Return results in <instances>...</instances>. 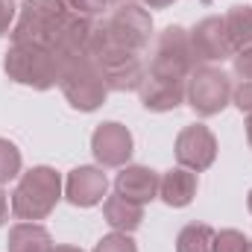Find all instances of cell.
I'll return each instance as SVG.
<instances>
[{"mask_svg": "<svg viewBox=\"0 0 252 252\" xmlns=\"http://www.w3.org/2000/svg\"><path fill=\"white\" fill-rule=\"evenodd\" d=\"M106 190H109V179H106L103 167L82 164V167H73L64 179V199L76 208H91V205L103 202Z\"/></svg>", "mask_w": 252, "mask_h": 252, "instance_id": "12", "label": "cell"}, {"mask_svg": "<svg viewBox=\"0 0 252 252\" xmlns=\"http://www.w3.org/2000/svg\"><path fill=\"white\" fill-rule=\"evenodd\" d=\"M94 252H138V247L126 232H112L94 247Z\"/></svg>", "mask_w": 252, "mask_h": 252, "instance_id": "21", "label": "cell"}, {"mask_svg": "<svg viewBox=\"0 0 252 252\" xmlns=\"http://www.w3.org/2000/svg\"><path fill=\"white\" fill-rule=\"evenodd\" d=\"M53 252H82V250L79 247H56Z\"/></svg>", "mask_w": 252, "mask_h": 252, "instance_id": "29", "label": "cell"}, {"mask_svg": "<svg viewBox=\"0 0 252 252\" xmlns=\"http://www.w3.org/2000/svg\"><path fill=\"white\" fill-rule=\"evenodd\" d=\"M232 103H235L244 115H252V82H241V85L232 91Z\"/></svg>", "mask_w": 252, "mask_h": 252, "instance_id": "24", "label": "cell"}, {"mask_svg": "<svg viewBox=\"0 0 252 252\" xmlns=\"http://www.w3.org/2000/svg\"><path fill=\"white\" fill-rule=\"evenodd\" d=\"M59 88L76 112H94L109 97L106 76L91 56H70L59 62Z\"/></svg>", "mask_w": 252, "mask_h": 252, "instance_id": "2", "label": "cell"}, {"mask_svg": "<svg viewBox=\"0 0 252 252\" xmlns=\"http://www.w3.org/2000/svg\"><path fill=\"white\" fill-rule=\"evenodd\" d=\"M141 6H150V9H167V6H173L176 0H138Z\"/></svg>", "mask_w": 252, "mask_h": 252, "instance_id": "26", "label": "cell"}, {"mask_svg": "<svg viewBox=\"0 0 252 252\" xmlns=\"http://www.w3.org/2000/svg\"><path fill=\"white\" fill-rule=\"evenodd\" d=\"M103 217H106V223H109L115 232L132 235V232L144 223V205L126 199L121 193H112V196L103 199Z\"/></svg>", "mask_w": 252, "mask_h": 252, "instance_id": "16", "label": "cell"}, {"mask_svg": "<svg viewBox=\"0 0 252 252\" xmlns=\"http://www.w3.org/2000/svg\"><path fill=\"white\" fill-rule=\"evenodd\" d=\"M3 70L12 82L35 91H47L59 85V62L53 50L44 44H9Z\"/></svg>", "mask_w": 252, "mask_h": 252, "instance_id": "3", "label": "cell"}, {"mask_svg": "<svg viewBox=\"0 0 252 252\" xmlns=\"http://www.w3.org/2000/svg\"><path fill=\"white\" fill-rule=\"evenodd\" d=\"M59 199H62V176L53 167L38 164L27 170L18 188L12 190V214L24 223H35L44 220Z\"/></svg>", "mask_w": 252, "mask_h": 252, "instance_id": "1", "label": "cell"}, {"mask_svg": "<svg viewBox=\"0 0 252 252\" xmlns=\"http://www.w3.org/2000/svg\"><path fill=\"white\" fill-rule=\"evenodd\" d=\"M158 182H161V176L153 167L126 164L124 170L118 173V179H115V193H121V196L138 202V205H147L150 199L158 196Z\"/></svg>", "mask_w": 252, "mask_h": 252, "instance_id": "13", "label": "cell"}, {"mask_svg": "<svg viewBox=\"0 0 252 252\" xmlns=\"http://www.w3.org/2000/svg\"><path fill=\"white\" fill-rule=\"evenodd\" d=\"M12 21H15V3L12 0H0V35L9 32Z\"/></svg>", "mask_w": 252, "mask_h": 252, "instance_id": "25", "label": "cell"}, {"mask_svg": "<svg viewBox=\"0 0 252 252\" xmlns=\"http://www.w3.org/2000/svg\"><path fill=\"white\" fill-rule=\"evenodd\" d=\"M138 97H141L144 109H150V112H173L188 97V79L156 76V73L147 70L144 82L138 85Z\"/></svg>", "mask_w": 252, "mask_h": 252, "instance_id": "11", "label": "cell"}, {"mask_svg": "<svg viewBox=\"0 0 252 252\" xmlns=\"http://www.w3.org/2000/svg\"><path fill=\"white\" fill-rule=\"evenodd\" d=\"M250 241L244 232L238 229H223V232H214V244H211V252H247Z\"/></svg>", "mask_w": 252, "mask_h": 252, "instance_id": "20", "label": "cell"}, {"mask_svg": "<svg viewBox=\"0 0 252 252\" xmlns=\"http://www.w3.org/2000/svg\"><path fill=\"white\" fill-rule=\"evenodd\" d=\"M158 196L170 205V208H185L196 196V173L188 167H173L167 173H161L158 182Z\"/></svg>", "mask_w": 252, "mask_h": 252, "instance_id": "14", "label": "cell"}, {"mask_svg": "<svg viewBox=\"0 0 252 252\" xmlns=\"http://www.w3.org/2000/svg\"><path fill=\"white\" fill-rule=\"evenodd\" d=\"M121 3H129V0H106V6H121Z\"/></svg>", "mask_w": 252, "mask_h": 252, "instance_id": "30", "label": "cell"}, {"mask_svg": "<svg viewBox=\"0 0 252 252\" xmlns=\"http://www.w3.org/2000/svg\"><path fill=\"white\" fill-rule=\"evenodd\" d=\"M18 173H21V150L12 141L0 138V185L12 182Z\"/></svg>", "mask_w": 252, "mask_h": 252, "instance_id": "19", "label": "cell"}, {"mask_svg": "<svg viewBox=\"0 0 252 252\" xmlns=\"http://www.w3.org/2000/svg\"><path fill=\"white\" fill-rule=\"evenodd\" d=\"M214 244V229L205 223H188L179 238H176V252H211Z\"/></svg>", "mask_w": 252, "mask_h": 252, "instance_id": "18", "label": "cell"}, {"mask_svg": "<svg viewBox=\"0 0 252 252\" xmlns=\"http://www.w3.org/2000/svg\"><path fill=\"white\" fill-rule=\"evenodd\" d=\"M6 217H9V199H6V193L0 188V226L6 223Z\"/></svg>", "mask_w": 252, "mask_h": 252, "instance_id": "27", "label": "cell"}, {"mask_svg": "<svg viewBox=\"0 0 252 252\" xmlns=\"http://www.w3.org/2000/svg\"><path fill=\"white\" fill-rule=\"evenodd\" d=\"M91 153L103 167H126L132 158V132L118 121L100 124L91 135Z\"/></svg>", "mask_w": 252, "mask_h": 252, "instance_id": "10", "label": "cell"}, {"mask_svg": "<svg viewBox=\"0 0 252 252\" xmlns=\"http://www.w3.org/2000/svg\"><path fill=\"white\" fill-rule=\"evenodd\" d=\"M176 161L193 173H202L217 158V138L205 124H190L176 135Z\"/></svg>", "mask_w": 252, "mask_h": 252, "instance_id": "8", "label": "cell"}, {"mask_svg": "<svg viewBox=\"0 0 252 252\" xmlns=\"http://www.w3.org/2000/svg\"><path fill=\"white\" fill-rule=\"evenodd\" d=\"M106 35L132 53H141L147 44H150V35H153V15L147 12V6L141 3H121L109 12L106 21H100Z\"/></svg>", "mask_w": 252, "mask_h": 252, "instance_id": "7", "label": "cell"}, {"mask_svg": "<svg viewBox=\"0 0 252 252\" xmlns=\"http://www.w3.org/2000/svg\"><path fill=\"white\" fill-rule=\"evenodd\" d=\"M196 67L193 50H190V35L182 27H167L158 32L150 56V73L156 76H170V79H188L190 70Z\"/></svg>", "mask_w": 252, "mask_h": 252, "instance_id": "6", "label": "cell"}, {"mask_svg": "<svg viewBox=\"0 0 252 252\" xmlns=\"http://www.w3.org/2000/svg\"><path fill=\"white\" fill-rule=\"evenodd\" d=\"M67 15L62 0H24L18 24L9 30L12 44H44L50 47V38Z\"/></svg>", "mask_w": 252, "mask_h": 252, "instance_id": "5", "label": "cell"}, {"mask_svg": "<svg viewBox=\"0 0 252 252\" xmlns=\"http://www.w3.org/2000/svg\"><path fill=\"white\" fill-rule=\"evenodd\" d=\"M232 76L217 64H196L188 76V106L199 118L220 115L232 103Z\"/></svg>", "mask_w": 252, "mask_h": 252, "instance_id": "4", "label": "cell"}, {"mask_svg": "<svg viewBox=\"0 0 252 252\" xmlns=\"http://www.w3.org/2000/svg\"><path fill=\"white\" fill-rule=\"evenodd\" d=\"M232 70H235V76H238L241 82H252V47L238 50V53L232 56Z\"/></svg>", "mask_w": 252, "mask_h": 252, "instance_id": "23", "label": "cell"}, {"mask_svg": "<svg viewBox=\"0 0 252 252\" xmlns=\"http://www.w3.org/2000/svg\"><path fill=\"white\" fill-rule=\"evenodd\" d=\"M64 9L70 12V15H79V18H97V15H103V9H106V0H62Z\"/></svg>", "mask_w": 252, "mask_h": 252, "instance_id": "22", "label": "cell"}, {"mask_svg": "<svg viewBox=\"0 0 252 252\" xmlns=\"http://www.w3.org/2000/svg\"><path fill=\"white\" fill-rule=\"evenodd\" d=\"M223 24H226V32H229L235 53L252 47V6H232L223 15Z\"/></svg>", "mask_w": 252, "mask_h": 252, "instance_id": "17", "label": "cell"}, {"mask_svg": "<svg viewBox=\"0 0 252 252\" xmlns=\"http://www.w3.org/2000/svg\"><path fill=\"white\" fill-rule=\"evenodd\" d=\"M247 205H250V214H252V190H250V196H247Z\"/></svg>", "mask_w": 252, "mask_h": 252, "instance_id": "31", "label": "cell"}, {"mask_svg": "<svg viewBox=\"0 0 252 252\" xmlns=\"http://www.w3.org/2000/svg\"><path fill=\"white\" fill-rule=\"evenodd\" d=\"M188 35H190V50H193L196 64H214V62H223V59L235 56L229 32H226V24H223L220 15L202 18Z\"/></svg>", "mask_w": 252, "mask_h": 252, "instance_id": "9", "label": "cell"}, {"mask_svg": "<svg viewBox=\"0 0 252 252\" xmlns=\"http://www.w3.org/2000/svg\"><path fill=\"white\" fill-rule=\"evenodd\" d=\"M247 252H252V241H250V247H247Z\"/></svg>", "mask_w": 252, "mask_h": 252, "instance_id": "32", "label": "cell"}, {"mask_svg": "<svg viewBox=\"0 0 252 252\" xmlns=\"http://www.w3.org/2000/svg\"><path fill=\"white\" fill-rule=\"evenodd\" d=\"M247 141H250V147H252V115H247Z\"/></svg>", "mask_w": 252, "mask_h": 252, "instance_id": "28", "label": "cell"}, {"mask_svg": "<svg viewBox=\"0 0 252 252\" xmlns=\"http://www.w3.org/2000/svg\"><path fill=\"white\" fill-rule=\"evenodd\" d=\"M53 235L41 226V223H18L9 229L6 238V252H53Z\"/></svg>", "mask_w": 252, "mask_h": 252, "instance_id": "15", "label": "cell"}]
</instances>
